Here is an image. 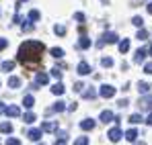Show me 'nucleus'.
<instances>
[{
	"label": "nucleus",
	"mask_w": 152,
	"mask_h": 145,
	"mask_svg": "<svg viewBox=\"0 0 152 145\" xmlns=\"http://www.w3.org/2000/svg\"><path fill=\"white\" fill-rule=\"evenodd\" d=\"M45 53V45L39 43V41H25L21 47H19V55L17 59L25 66L27 70H33L39 61H41V55Z\"/></svg>",
	"instance_id": "1"
},
{
	"label": "nucleus",
	"mask_w": 152,
	"mask_h": 145,
	"mask_svg": "<svg viewBox=\"0 0 152 145\" xmlns=\"http://www.w3.org/2000/svg\"><path fill=\"white\" fill-rule=\"evenodd\" d=\"M119 41V37H117V33H113V31H105L101 37L97 39V47L101 49V47H105L107 43H117Z\"/></svg>",
	"instance_id": "2"
},
{
	"label": "nucleus",
	"mask_w": 152,
	"mask_h": 145,
	"mask_svg": "<svg viewBox=\"0 0 152 145\" xmlns=\"http://www.w3.org/2000/svg\"><path fill=\"white\" fill-rule=\"evenodd\" d=\"M48 82H50V74L37 72V76H35V86H45Z\"/></svg>",
	"instance_id": "3"
},
{
	"label": "nucleus",
	"mask_w": 152,
	"mask_h": 145,
	"mask_svg": "<svg viewBox=\"0 0 152 145\" xmlns=\"http://www.w3.org/2000/svg\"><path fill=\"white\" fill-rule=\"evenodd\" d=\"M62 110H66V102L58 100V102H56L53 106H50V108H48L45 113H48V115H53V113H62Z\"/></svg>",
	"instance_id": "4"
},
{
	"label": "nucleus",
	"mask_w": 152,
	"mask_h": 145,
	"mask_svg": "<svg viewBox=\"0 0 152 145\" xmlns=\"http://www.w3.org/2000/svg\"><path fill=\"white\" fill-rule=\"evenodd\" d=\"M121 137H124V133H121L119 125H115V127H113V129L109 131V139H111V141H119Z\"/></svg>",
	"instance_id": "5"
},
{
	"label": "nucleus",
	"mask_w": 152,
	"mask_h": 145,
	"mask_svg": "<svg viewBox=\"0 0 152 145\" xmlns=\"http://www.w3.org/2000/svg\"><path fill=\"white\" fill-rule=\"evenodd\" d=\"M99 94H101L103 98H111L113 94H115V88H113V86H107V84H105V86H101Z\"/></svg>",
	"instance_id": "6"
},
{
	"label": "nucleus",
	"mask_w": 152,
	"mask_h": 145,
	"mask_svg": "<svg viewBox=\"0 0 152 145\" xmlns=\"http://www.w3.org/2000/svg\"><path fill=\"white\" fill-rule=\"evenodd\" d=\"M66 92V86L62 84V82H56L53 86H51V94H56V96H62Z\"/></svg>",
	"instance_id": "7"
},
{
	"label": "nucleus",
	"mask_w": 152,
	"mask_h": 145,
	"mask_svg": "<svg viewBox=\"0 0 152 145\" xmlns=\"http://www.w3.org/2000/svg\"><path fill=\"white\" fill-rule=\"evenodd\" d=\"M41 133H43L41 129H29V131H27V137H29L31 141H39V139H41Z\"/></svg>",
	"instance_id": "8"
},
{
	"label": "nucleus",
	"mask_w": 152,
	"mask_h": 145,
	"mask_svg": "<svg viewBox=\"0 0 152 145\" xmlns=\"http://www.w3.org/2000/svg\"><path fill=\"white\" fill-rule=\"evenodd\" d=\"M76 72L80 74V76H88V74H91V66H88L86 61H80V63H78V70H76Z\"/></svg>",
	"instance_id": "9"
},
{
	"label": "nucleus",
	"mask_w": 152,
	"mask_h": 145,
	"mask_svg": "<svg viewBox=\"0 0 152 145\" xmlns=\"http://www.w3.org/2000/svg\"><path fill=\"white\" fill-rule=\"evenodd\" d=\"M138 135H140L138 129H127V131H126V139L129 141V143H134V141L138 139Z\"/></svg>",
	"instance_id": "10"
},
{
	"label": "nucleus",
	"mask_w": 152,
	"mask_h": 145,
	"mask_svg": "<svg viewBox=\"0 0 152 145\" xmlns=\"http://www.w3.org/2000/svg\"><path fill=\"white\" fill-rule=\"evenodd\" d=\"M146 53H148L146 49H138L136 55H134V61H136V63H142V61L146 59Z\"/></svg>",
	"instance_id": "11"
},
{
	"label": "nucleus",
	"mask_w": 152,
	"mask_h": 145,
	"mask_svg": "<svg viewBox=\"0 0 152 145\" xmlns=\"http://www.w3.org/2000/svg\"><path fill=\"white\" fill-rule=\"evenodd\" d=\"M6 115H8V117H21V108H19L17 104L6 106Z\"/></svg>",
	"instance_id": "12"
},
{
	"label": "nucleus",
	"mask_w": 152,
	"mask_h": 145,
	"mask_svg": "<svg viewBox=\"0 0 152 145\" xmlns=\"http://www.w3.org/2000/svg\"><path fill=\"white\" fill-rule=\"evenodd\" d=\"M41 131H45V133H53V131H58V125H56V123L45 121L43 125H41Z\"/></svg>",
	"instance_id": "13"
},
{
	"label": "nucleus",
	"mask_w": 152,
	"mask_h": 145,
	"mask_svg": "<svg viewBox=\"0 0 152 145\" xmlns=\"http://www.w3.org/2000/svg\"><path fill=\"white\" fill-rule=\"evenodd\" d=\"M80 129H82V131H91V129H95V121H93V119H84V121L80 123Z\"/></svg>",
	"instance_id": "14"
},
{
	"label": "nucleus",
	"mask_w": 152,
	"mask_h": 145,
	"mask_svg": "<svg viewBox=\"0 0 152 145\" xmlns=\"http://www.w3.org/2000/svg\"><path fill=\"white\" fill-rule=\"evenodd\" d=\"M99 119H101L103 123H111L113 119H115V115H113L111 110H103V113H101V117H99Z\"/></svg>",
	"instance_id": "15"
},
{
	"label": "nucleus",
	"mask_w": 152,
	"mask_h": 145,
	"mask_svg": "<svg viewBox=\"0 0 152 145\" xmlns=\"http://www.w3.org/2000/svg\"><path fill=\"white\" fill-rule=\"evenodd\" d=\"M95 96H97V92H95V88H93V86H88V88L82 92V98H86V100H91V98H95Z\"/></svg>",
	"instance_id": "16"
},
{
	"label": "nucleus",
	"mask_w": 152,
	"mask_h": 145,
	"mask_svg": "<svg viewBox=\"0 0 152 145\" xmlns=\"http://www.w3.org/2000/svg\"><path fill=\"white\" fill-rule=\"evenodd\" d=\"M8 86H10V88H21V78H17V76H10V80H8Z\"/></svg>",
	"instance_id": "17"
},
{
	"label": "nucleus",
	"mask_w": 152,
	"mask_h": 145,
	"mask_svg": "<svg viewBox=\"0 0 152 145\" xmlns=\"http://www.w3.org/2000/svg\"><path fill=\"white\" fill-rule=\"evenodd\" d=\"M127 51H129V39L119 41V53H127Z\"/></svg>",
	"instance_id": "18"
},
{
	"label": "nucleus",
	"mask_w": 152,
	"mask_h": 145,
	"mask_svg": "<svg viewBox=\"0 0 152 145\" xmlns=\"http://www.w3.org/2000/svg\"><path fill=\"white\" fill-rule=\"evenodd\" d=\"M78 47H82V49H88L91 47V41H88V37H80V41H78Z\"/></svg>",
	"instance_id": "19"
},
{
	"label": "nucleus",
	"mask_w": 152,
	"mask_h": 145,
	"mask_svg": "<svg viewBox=\"0 0 152 145\" xmlns=\"http://www.w3.org/2000/svg\"><path fill=\"white\" fill-rule=\"evenodd\" d=\"M50 53H51V57H56V59H60V57L64 55V51H62L60 47H51V49H50Z\"/></svg>",
	"instance_id": "20"
},
{
	"label": "nucleus",
	"mask_w": 152,
	"mask_h": 145,
	"mask_svg": "<svg viewBox=\"0 0 152 145\" xmlns=\"http://www.w3.org/2000/svg\"><path fill=\"white\" fill-rule=\"evenodd\" d=\"M136 37H138L140 41H146L150 35H148V31H146V29H142V27H140V31H138V35H136Z\"/></svg>",
	"instance_id": "21"
},
{
	"label": "nucleus",
	"mask_w": 152,
	"mask_h": 145,
	"mask_svg": "<svg viewBox=\"0 0 152 145\" xmlns=\"http://www.w3.org/2000/svg\"><path fill=\"white\" fill-rule=\"evenodd\" d=\"M0 68H2V72H12L15 70V61H4Z\"/></svg>",
	"instance_id": "22"
},
{
	"label": "nucleus",
	"mask_w": 152,
	"mask_h": 145,
	"mask_svg": "<svg viewBox=\"0 0 152 145\" xmlns=\"http://www.w3.org/2000/svg\"><path fill=\"white\" fill-rule=\"evenodd\" d=\"M138 90H140L142 94H146V92H150V84H148V82H140V84H138Z\"/></svg>",
	"instance_id": "23"
},
{
	"label": "nucleus",
	"mask_w": 152,
	"mask_h": 145,
	"mask_svg": "<svg viewBox=\"0 0 152 145\" xmlns=\"http://www.w3.org/2000/svg\"><path fill=\"white\" fill-rule=\"evenodd\" d=\"M23 104H25L27 108H31V106H33V104H35V98L31 96V94H27V96L23 98Z\"/></svg>",
	"instance_id": "24"
},
{
	"label": "nucleus",
	"mask_w": 152,
	"mask_h": 145,
	"mask_svg": "<svg viewBox=\"0 0 152 145\" xmlns=\"http://www.w3.org/2000/svg\"><path fill=\"white\" fill-rule=\"evenodd\" d=\"M23 31H27V33H29V31H33V29H35V25H33V21H25V19H23Z\"/></svg>",
	"instance_id": "25"
},
{
	"label": "nucleus",
	"mask_w": 152,
	"mask_h": 145,
	"mask_svg": "<svg viewBox=\"0 0 152 145\" xmlns=\"http://www.w3.org/2000/svg\"><path fill=\"white\" fill-rule=\"evenodd\" d=\"M35 119H37V117H35V113H31V110L23 115V121H25V123H33V121H35Z\"/></svg>",
	"instance_id": "26"
},
{
	"label": "nucleus",
	"mask_w": 152,
	"mask_h": 145,
	"mask_svg": "<svg viewBox=\"0 0 152 145\" xmlns=\"http://www.w3.org/2000/svg\"><path fill=\"white\" fill-rule=\"evenodd\" d=\"M142 121H144V119H142V115H138V113L129 117V123H132V125H138V123H142Z\"/></svg>",
	"instance_id": "27"
},
{
	"label": "nucleus",
	"mask_w": 152,
	"mask_h": 145,
	"mask_svg": "<svg viewBox=\"0 0 152 145\" xmlns=\"http://www.w3.org/2000/svg\"><path fill=\"white\" fill-rule=\"evenodd\" d=\"M53 31H56V35H60V37H64V35H66V27H64V25H56V29H53Z\"/></svg>",
	"instance_id": "28"
},
{
	"label": "nucleus",
	"mask_w": 152,
	"mask_h": 145,
	"mask_svg": "<svg viewBox=\"0 0 152 145\" xmlns=\"http://www.w3.org/2000/svg\"><path fill=\"white\" fill-rule=\"evenodd\" d=\"M0 131H2V133H10V131H12V125H10V123H2V125H0Z\"/></svg>",
	"instance_id": "29"
},
{
	"label": "nucleus",
	"mask_w": 152,
	"mask_h": 145,
	"mask_svg": "<svg viewBox=\"0 0 152 145\" xmlns=\"http://www.w3.org/2000/svg\"><path fill=\"white\" fill-rule=\"evenodd\" d=\"M101 66H103V68H111V66H113V59H111V57H103Z\"/></svg>",
	"instance_id": "30"
},
{
	"label": "nucleus",
	"mask_w": 152,
	"mask_h": 145,
	"mask_svg": "<svg viewBox=\"0 0 152 145\" xmlns=\"http://www.w3.org/2000/svg\"><path fill=\"white\" fill-rule=\"evenodd\" d=\"M74 145H88V137H84V135H82V137H78V139L74 141Z\"/></svg>",
	"instance_id": "31"
},
{
	"label": "nucleus",
	"mask_w": 152,
	"mask_h": 145,
	"mask_svg": "<svg viewBox=\"0 0 152 145\" xmlns=\"http://www.w3.org/2000/svg\"><path fill=\"white\" fill-rule=\"evenodd\" d=\"M132 23H134L136 27H138V29H140V27L144 25V19H142V17H134V19H132Z\"/></svg>",
	"instance_id": "32"
},
{
	"label": "nucleus",
	"mask_w": 152,
	"mask_h": 145,
	"mask_svg": "<svg viewBox=\"0 0 152 145\" xmlns=\"http://www.w3.org/2000/svg\"><path fill=\"white\" fill-rule=\"evenodd\" d=\"M39 17H41L39 10H31V12H29V19H31V21H39Z\"/></svg>",
	"instance_id": "33"
},
{
	"label": "nucleus",
	"mask_w": 152,
	"mask_h": 145,
	"mask_svg": "<svg viewBox=\"0 0 152 145\" xmlns=\"http://www.w3.org/2000/svg\"><path fill=\"white\" fill-rule=\"evenodd\" d=\"M51 76H53V78H62V70H60V68H51Z\"/></svg>",
	"instance_id": "34"
},
{
	"label": "nucleus",
	"mask_w": 152,
	"mask_h": 145,
	"mask_svg": "<svg viewBox=\"0 0 152 145\" xmlns=\"http://www.w3.org/2000/svg\"><path fill=\"white\" fill-rule=\"evenodd\" d=\"M146 108H152V96H148V98H144V100H140Z\"/></svg>",
	"instance_id": "35"
},
{
	"label": "nucleus",
	"mask_w": 152,
	"mask_h": 145,
	"mask_svg": "<svg viewBox=\"0 0 152 145\" xmlns=\"http://www.w3.org/2000/svg\"><path fill=\"white\" fill-rule=\"evenodd\" d=\"M74 19L78 21V23H84V21H86V17H84V12H76V14H74Z\"/></svg>",
	"instance_id": "36"
},
{
	"label": "nucleus",
	"mask_w": 152,
	"mask_h": 145,
	"mask_svg": "<svg viewBox=\"0 0 152 145\" xmlns=\"http://www.w3.org/2000/svg\"><path fill=\"white\" fill-rule=\"evenodd\" d=\"M6 145H21V141H19V139H15V137H10V139L6 141Z\"/></svg>",
	"instance_id": "37"
},
{
	"label": "nucleus",
	"mask_w": 152,
	"mask_h": 145,
	"mask_svg": "<svg viewBox=\"0 0 152 145\" xmlns=\"http://www.w3.org/2000/svg\"><path fill=\"white\" fill-rule=\"evenodd\" d=\"M56 145H68V137H60V141H56Z\"/></svg>",
	"instance_id": "38"
},
{
	"label": "nucleus",
	"mask_w": 152,
	"mask_h": 145,
	"mask_svg": "<svg viewBox=\"0 0 152 145\" xmlns=\"http://www.w3.org/2000/svg\"><path fill=\"white\" fill-rule=\"evenodd\" d=\"M144 74H152V61H150V63H146V66H144Z\"/></svg>",
	"instance_id": "39"
},
{
	"label": "nucleus",
	"mask_w": 152,
	"mask_h": 145,
	"mask_svg": "<svg viewBox=\"0 0 152 145\" xmlns=\"http://www.w3.org/2000/svg\"><path fill=\"white\" fill-rule=\"evenodd\" d=\"M144 121H146V125H148V127H152V113L146 117V119H144Z\"/></svg>",
	"instance_id": "40"
},
{
	"label": "nucleus",
	"mask_w": 152,
	"mask_h": 145,
	"mask_svg": "<svg viewBox=\"0 0 152 145\" xmlns=\"http://www.w3.org/2000/svg\"><path fill=\"white\" fill-rule=\"evenodd\" d=\"M82 86H84V84H80V82H76V84H74V90H76V92H80V90H82Z\"/></svg>",
	"instance_id": "41"
},
{
	"label": "nucleus",
	"mask_w": 152,
	"mask_h": 145,
	"mask_svg": "<svg viewBox=\"0 0 152 145\" xmlns=\"http://www.w3.org/2000/svg\"><path fill=\"white\" fill-rule=\"evenodd\" d=\"M6 45H8V41L6 39H0V49H6Z\"/></svg>",
	"instance_id": "42"
},
{
	"label": "nucleus",
	"mask_w": 152,
	"mask_h": 145,
	"mask_svg": "<svg viewBox=\"0 0 152 145\" xmlns=\"http://www.w3.org/2000/svg\"><path fill=\"white\" fill-rule=\"evenodd\" d=\"M4 113H6V104H4V102H0V115H4Z\"/></svg>",
	"instance_id": "43"
},
{
	"label": "nucleus",
	"mask_w": 152,
	"mask_h": 145,
	"mask_svg": "<svg viewBox=\"0 0 152 145\" xmlns=\"http://www.w3.org/2000/svg\"><path fill=\"white\" fill-rule=\"evenodd\" d=\"M76 106H78V104H76V102H70V106H68V110H70V113H72V110H76Z\"/></svg>",
	"instance_id": "44"
},
{
	"label": "nucleus",
	"mask_w": 152,
	"mask_h": 145,
	"mask_svg": "<svg viewBox=\"0 0 152 145\" xmlns=\"http://www.w3.org/2000/svg\"><path fill=\"white\" fill-rule=\"evenodd\" d=\"M148 12H150V14H152V0H150V2H148Z\"/></svg>",
	"instance_id": "45"
},
{
	"label": "nucleus",
	"mask_w": 152,
	"mask_h": 145,
	"mask_svg": "<svg viewBox=\"0 0 152 145\" xmlns=\"http://www.w3.org/2000/svg\"><path fill=\"white\" fill-rule=\"evenodd\" d=\"M148 55H152V43H150V47H148Z\"/></svg>",
	"instance_id": "46"
},
{
	"label": "nucleus",
	"mask_w": 152,
	"mask_h": 145,
	"mask_svg": "<svg viewBox=\"0 0 152 145\" xmlns=\"http://www.w3.org/2000/svg\"><path fill=\"white\" fill-rule=\"evenodd\" d=\"M136 145H146V143H144V141H140V143H136Z\"/></svg>",
	"instance_id": "47"
},
{
	"label": "nucleus",
	"mask_w": 152,
	"mask_h": 145,
	"mask_svg": "<svg viewBox=\"0 0 152 145\" xmlns=\"http://www.w3.org/2000/svg\"><path fill=\"white\" fill-rule=\"evenodd\" d=\"M21 2H25V0H21Z\"/></svg>",
	"instance_id": "48"
},
{
	"label": "nucleus",
	"mask_w": 152,
	"mask_h": 145,
	"mask_svg": "<svg viewBox=\"0 0 152 145\" xmlns=\"http://www.w3.org/2000/svg\"><path fill=\"white\" fill-rule=\"evenodd\" d=\"M39 145H43V143H39Z\"/></svg>",
	"instance_id": "49"
},
{
	"label": "nucleus",
	"mask_w": 152,
	"mask_h": 145,
	"mask_svg": "<svg viewBox=\"0 0 152 145\" xmlns=\"http://www.w3.org/2000/svg\"><path fill=\"white\" fill-rule=\"evenodd\" d=\"M0 84H2V82H0Z\"/></svg>",
	"instance_id": "50"
}]
</instances>
